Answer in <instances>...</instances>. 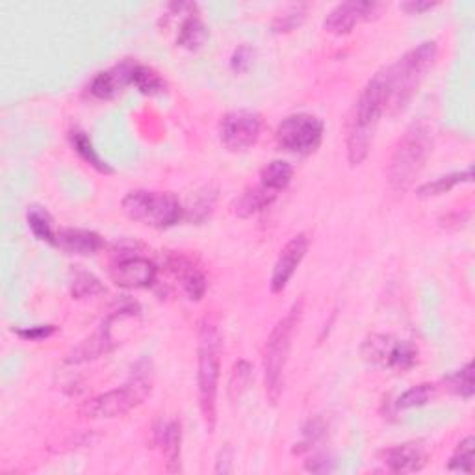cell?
Listing matches in <instances>:
<instances>
[{"instance_id": "cell-1", "label": "cell", "mask_w": 475, "mask_h": 475, "mask_svg": "<svg viewBox=\"0 0 475 475\" xmlns=\"http://www.w3.org/2000/svg\"><path fill=\"white\" fill-rule=\"evenodd\" d=\"M436 58L438 43L435 39H428L405 52L395 64L383 69L386 112L400 116L409 108V104L418 93L421 82L426 81L428 73L433 69Z\"/></svg>"}, {"instance_id": "cell-2", "label": "cell", "mask_w": 475, "mask_h": 475, "mask_svg": "<svg viewBox=\"0 0 475 475\" xmlns=\"http://www.w3.org/2000/svg\"><path fill=\"white\" fill-rule=\"evenodd\" d=\"M386 112V90L383 71L369 78L364 90L360 91L355 107L348 121L346 149L348 160L353 168L360 166L372 151L376 132Z\"/></svg>"}, {"instance_id": "cell-3", "label": "cell", "mask_w": 475, "mask_h": 475, "mask_svg": "<svg viewBox=\"0 0 475 475\" xmlns=\"http://www.w3.org/2000/svg\"><path fill=\"white\" fill-rule=\"evenodd\" d=\"M221 376V336L208 318L197 332V393L199 409L208 433H214L218 421V392Z\"/></svg>"}, {"instance_id": "cell-4", "label": "cell", "mask_w": 475, "mask_h": 475, "mask_svg": "<svg viewBox=\"0 0 475 475\" xmlns=\"http://www.w3.org/2000/svg\"><path fill=\"white\" fill-rule=\"evenodd\" d=\"M433 149L435 134L431 125H428L426 121L412 123L392 152L386 171L390 188L398 194L407 192L421 169L426 168Z\"/></svg>"}, {"instance_id": "cell-5", "label": "cell", "mask_w": 475, "mask_h": 475, "mask_svg": "<svg viewBox=\"0 0 475 475\" xmlns=\"http://www.w3.org/2000/svg\"><path fill=\"white\" fill-rule=\"evenodd\" d=\"M303 301L296 303L289 312L277 322L273 331L270 332L266 346H263L262 366H263V390H266V398L272 405H277L282 390H284V376L286 366L292 351L294 334L298 331L301 320Z\"/></svg>"}, {"instance_id": "cell-6", "label": "cell", "mask_w": 475, "mask_h": 475, "mask_svg": "<svg viewBox=\"0 0 475 475\" xmlns=\"http://www.w3.org/2000/svg\"><path fill=\"white\" fill-rule=\"evenodd\" d=\"M134 369L136 372H132L123 386L95 395L93 400L82 405L81 412L91 419H112L126 416L143 405L152 392L151 369L147 362H140Z\"/></svg>"}, {"instance_id": "cell-7", "label": "cell", "mask_w": 475, "mask_h": 475, "mask_svg": "<svg viewBox=\"0 0 475 475\" xmlns=\"http://www.w3.org/2000/svg\"><path fill=\"white\" fill-rule=\"evenodd\" d=\"M121 208L132 221L158 230L171 229L184 220V206L171 192H128L121 201Z\"/></svg>"}, {"instance_id": "cell-8", "label": "cell", "mask_w": 475, "mask_h": 475, "mask_svg": "<svg viewBox=\"0 0 475 475\" xmlns=\"http://www.w3.org/2000/svg\"><path fill=\"white\" fill-rule=\"evenodd\" d=\"M360 357L366 364L379 369L407 372L414 367L419 357L418 348L409 340L393 334H367L360 346Z\"/></svg>"}, {"instance_id": "cell-9", "label": "cell", "mask_w": 475, "mask_h": 475, "mask_svg": "<svg viewBox=\"0 0 475 475\" xmlns=\"http://www.w3.org/2000/svg\"><path fill=\"white\" fill-rule=\"evenodd\" d=\"M325 125L312 114H294L282 119L277 126L275 138L281 149L294 154H312L324 142Z\"/></svg>"}, {"instance_id": "cell-10", "label": "cell", "mask_w": 475, "mask_h": 475, "mask_svg": "<svg viewBox=\"0 0 475 475\" xmlns=\"http://www.w3.org/2000/svg\"><path fill=\"white\" fill-rule=\"evenodd\" d=\"M134 315H138L136 305L134 307L128 305V307H123V308L108 314L107 318L100 322V325L93 331L91 336H88L74 350H71L65 362L67 364H84V362L97 360L104 355L112 353L117 348V341H114V338H112L114 324L123 320V318H134Z\"/></svg>"}, {"instance_id": "cell-11", "label": "cell", "mask_w": 475, "mask_h": 475, "mask_svg": "<svg viewBox=\"0 0 475 475\" xmlns=\"http://www.w3.org/2000/svg\"><path fill=\"white\" fill-rule=\"evenodd\" d=\"M220 142L230 152L251 149L262 132V117L253 110H232L220 121Z\"/></svg>"}, {"instance_id": "cell-12", "label": "cell", "mask_w": 475, "mask_h": 475, "mask_svg": "<svg viewBox=\"0 0 475 475\" xmlns=\"http://www.w3.org/2000/svg\"><path fill=\"white\" fill-rule=\"evenodd\" d=\"M156 275H158L156 263L138 255L121 256L110 268L112 282L125 289L151 288L156 282Z\"/></svg>"}, {"instance_id": "cell-13", "label": "cell", "mask_w": 475, "mask_h": 475, "mask_svg": "<svg viewBox=\"0 0 475 475\" xmlns=\"http://www.w3.org/2000/svg\"><path fill=\"white\" fill-rule=\"evenodd\" d=\"M379 8L381 4L372 3V0H350V3H341L327 13L324 29L334 36H348L353 32L357 24L372 19L379 12Z\"/></svg>"}, {"instance_id": "cell-14", "label": "cell", "mask_w": 475, "mask_h": 475, "mask_svg": "<svg viewBox=\"0 0 475 475\" xmlns=\"http://www.w3.org/2000/svg\"><path fill=\"white\" fill-rule=\"evenodd\" d=\"M308 246H310L308 236L305 232H299L298 236H294L292 240H289L282 247V251H281V255H279V258L275 262L272 281H270V288H272L273 294L284 292L288 282L292 281L294 273L301 266L303 258L307 256Z\"/></svg>"}, {"instance_id": "cell-15", "label": "cell", "mask_w": 475, "mask_h": 475, "mask_svg": "<svg viewBox=\"0 0 475 475\" xmlns=\"http://www.w3.org/2000/svg\"><path fill=\"white\" fill-rule=\"evenodd\" d=\"M132 71H134V62L125 60L107 71H100L90 84V93L100 100H112L125 88L132 86Z\"/></svg>"}, {"instance_id": "cell-16", "label": "cell", "mask_w": 475, "mask_h": 475, "mask_svg": "<svg viewBox=\"0 0 475 475\" xmlns=\"http://www.w3.org/2000/svg\"><path fill=\"white\" fill-rule=\"evenodd\" d=\"M428 450L421 442H405L388 447L383 453V462L392 473H416L428 464Z\"/></svg>"}, {"instance_id": "cell-17", "label": "cell", "mask_w": 475, "mask_h": 475, "mask_svg": "<svg viewBox=\"0 0 475 475\" xmlns=\"http://www.w3.org/2000/svg\"><path fill=\"white\" fill-rule=\"evenodd\" d=\"M102 236L86 229H64L56 234L55 247L65 255L93 256L102 249Z\"/></svg>"}, {"instance_id": "cell-18", "label": "cell", "mask_w": 475, "mask_h": 475, "mask_svg": "<svg viewBox=\"0 0 475 475\" xmlns=\"http://www.w3.org/2000/svg\"><path fill=\"white\" fill-rule=\"evenodd\" d=\"M169 268L175 273V277L180 282V288L184 296L190 301H201L208 289V279L206 275L192 263L186 256H173L169 260Z\"/></svg>"}, {"instance_id": "cell-19", "label": "cell", "mask_w": 475, "mask_h": 475, "mask_svg": "<svg viewBox=\"0 0 475 475\" xmlns=\"http://www.w3.org/2000/svg\"><path fill=\"white\" fill-rule=\"evenodd\" d=\"M156 444L166 457V470L177 473L182 470V424L178 419L162 421L154 431Z\"/></svg>"}, {"instance_id": "cell-20", "label": "cell", "mask_w": 475, "mask_h": 475, "mask_svg": "<svg viewBox=\"0 0 475 475\" xmlns=\"http://www.w3.org/2000/svg\"><path fill=\"white\" fill-rule=\"evenodd\" d=\"M275 199H277V194L270 192L268 188H263L262 184H258V186L246 188L240 195L232 201L230 208L238 218L249 220V218L260 214L262 210H266Z\"/></svg>"}, {"instance_id": "cell-21", "label": "cell", "mask_w": 475, "mask_h": 475, "mask_svg": "<svg viewBox=\"0 0 475 475\" xmlns=\"http://www.w3.org/2000/svg\"><path fill=\"white\" fill-rule=\"evenodd\" d=\"M69 143L73 147V151L82 158V160L93 168L97 173L100 175H112L114 173V168L107 162V160H102L100 154L97 152L91 138L88 136V132L81 130V128H73L69 132Z\"/></svg>"}, {"instance_id": "cell-22", "label": "cell", "mask_w": 475, "mask_h": 475, "mask_svg": "<svg viewBox=\"0 0 475 475\" xmlns=\"http://www.w3.org/2000/svg\"><path fill=\"white\" fill-rule=\"evenodd\" d=\"M471 177H473L471 168H468L464 171H455L450 175H442L431 182L421 184V186L416 190V195L421 199H431V197L450 194L453 188L459 186V184L471 182Z\"/></svg>"}, {"instance_id": "cell-23", "label": "cell", "mask_w": 475, "mask_h": 475, "mask_svg": "<svg viewBox=\"0 0 475 475\" xmlns=\"http://www.w3.org/2000/svg\"><path fill=\"white\" fill-rule=\"evenodd\" d=\"M208 39V29L199 17V13H188V17L182 21L178 36H177V45L186 48V50H199Z\"/></svg>"}, {"instance_id": "cell-24", "label": "cell", "mask_w": 475, "mask_h": 475, "mask_svg": "<svg viewBox=\"0 0 475 475\" xmlns=\"http://www.w3.org/2000/svg\"><path fill=\"white\" fill-rule=\"evenodd\" d=\"M294 178V168L284 160H273L260 171V184L273 194H279L289 186Z\"/></svg>"}, {"instance_id": "cell-25", "label": "cell", "mask_w": 475, "mask_h": 475, "mask_svg": "<svg viewBox=\"0 0 475 475\" xmlns=\"http://www.w3.org/2000/svg\"><path fill=\"white\" fill-rule=\"evenodd\" d=\"M26 221H29V227L36 236V240L55 246L58 234L55 230V220H52V216L43 206H30L29 212H26Z\"/></svg>"}, {"instance_id": "cell-26", "label": "cell", "mask_w": 475, "mask_h": 475, "mask_svg": "<svg viewBox=\"0 0 475 475\" xmlns=\"http://www.w3.org/2000/svg\"><path fill=\"white\" fill-rule=\"evenodd\" d=\"M132 86H134L143 95H160L166 91L164 78L158 74L152 67L134 62V71H132Z\"/></svg>"}, {"instance_id": "cell-27", "label": "cell", "mask_w": 475, "mask_h": 475, "mask_svg": "<svg viewBox=\"0 0 475 475\" xmlns=\"http://www.w3.org/2000/svg\"><path fill=\"white\" fill-rule=\"evenodd\" d=\"M327 438V424L325 419L315 416L314 419H308L307 426L303 428V433H301V440L296 444L294 447V453H307V452H312L315 445L322 444L324 440Z\"/></svg>"}, {"instance_id": "cell-28", "label": "cell", "mask_w": 475, "mask_h": 475, "mask_svg": "<svg viewBox=\"0 0 475 475\" xmlns=\"http://www.w3.org/2000/svg\"><path fill=\"white\" fill-rule=\"evenodd\" d=\"M253 379V364L249 360H238L232 367V374L229 379V398L230 402H238L246 393Z\"/></svg>"}, {"instance_id": "cell-29", "label": "cell", "mask_w": 475, "mask_h": 475, "mask_svg": "<svg viewBox=\"0 0 475 475\" xmlns=\"http://www.w3.org/2000/svg\"><path fill=\"white\" fill-rule=\"evenodd\" d=\"M436 395V384L433 383H421L407 392H403L398 398V409L407 410V409H416V407H424L429 402L435 400Z\"/></svg>"}, {"instance_id": "cell-30", "label": "cell", "mask_w": 475, "mask_h": 475, "mask_svg": "<svg viewBox=\"0 0 475 475\" xmlns=\"http://www.w3.org/2000/svg\"><path fill=\"white\" fill-rule=\"evenodd\" d=\"M444 384L452 393L461 395V398H464V400H471L473 392H475V386H473V364L468 362L464 367L457 369L455 374L447 376L444 379Z\"/></svg>"}, {"instance_id": "cell-31", "label": "cell", "mask_w": 475, "mask_h": 475, "mask_svg": "<svg viewBox=\"0 0 475 475\" xmlns=\"http://www.w3.org/2000/svg\"><path fill=\"white\" fill-rule=\"evenodd\" d=\"M473 450H475V440L470 435L457 444L455 453L452 455L450 462H447V470L461 471V473H471L473 471Z\"/></svg>"}, {"instance_id": "cell-32", "label": "cell", "mask_w": 475, "mask_h": 475, "mask_svg": "<svg viewBox=\"0 0 475 475\" xmlns=\"http://www.w3.org/2000/svg\"><path fill=\"white\" fill-rule=\"evenodd\" d=\"M307 12L308 6L307 4H294L289 6L288 10H284L275 21H273V32L277 34H286V32H292L303 24V21L307 19Z\"/></svg>"}, {"instance_id": "cell-33", "label": "cell", "mask_w": 475, "mask_h": 475, "mask_svg": "<svg viewBox=\"0 0 475 475\" xmlns=\"http://www.w3.org/2000/svg\"><path fill=\"white\" fill-rule=\"evenodd\" d=\"M104 292H107V288H104L102 282L91 273H78L71 286V294L74 299H86Z\"/></svg>"}, {"instance_id": "cell-34", "label": "cell", "mask_w": 475, "mask_h": 475, "mask_svg": "<svg viewBox=\"0 0 475 475\" xmlns=\"http://www.w3.org/2000/svg\"><path fill=\"white\" fill-rule=\"evenodd\" d=\"M216 197L218 194L212 192V190H204L197 195V199L192 203L190 206V212H192V218L197 220V221H203L210 212H212V206L216 203Z\"/></svg>"}, {"instance_id": "cell-35", "label": "cell", "mask_w": 475, "mask_h": 475, "mask_svg": "<svg viewBox=\"0 0 475 475\" xmlns=\"http://www.w3.org/2000/svg\"><path fill=\"white\" fill-rule=\"evenodd\" d=\"M255 62V50L249 45H242L234 50V55L230 58V69L236 74H244L251 69Z\"/></svg>"}, {"instance_id": "cell-36", "label": "cell", "mask_w": 475, "mask_h": 475, "mask_svg": "<svg viewBox=\"0 0 475 475\" xmlns=\"http://www.w3.org/2000/svg\"><path fill=\"white\" fill-rule=\"evenodd\" d=\"M56 332L55 325H36V327H26V329H17L15 334L26 341H39L47 340Z\"/></svg>"}, {"instance_id": "cell-37", "label": "cell", "mask_w": 475, "mask_h": 475, "mask_svg": "<svg viewBox=\"0 0 475 475\" xmlns=\"http://www.w3.org/2000/svg\"><path fill=\"white\" fill-rule=\"evenodd\" d=\"M232 461H234V452H232V445L230 444H225L220 453H218V459H216V468L214 471L220 473V475H227V473H232L234 471V466H232Z\"/></svg>"}, {"instance_id": "cell-38", "label": "cell", "mask_w": 475, "mask_h": 475, "mask_svg": "<svg viewBox=\"0 0 475 475\" xmlns=\"http://www.w3.org/2000/svg\"><path fill=\"white\" fill-rule=\"evenodd\" d=\"M305 470L312 473H329L334 470V461L327 455H312L305 462Z\"/></svg>"}, {"instance_id": "cell-39", "label": "cell", "mask_w": 475, "mask_h": 475, "mask_svg": "<svg viewBox=\"0 0 475 475\" xmlns=\"http://www.w3.org/2000/svg\"><path fill=\"white\" fill-rule=\"evenodd\" d=\"M438 3H429V0H409V3L400 4V10H403L409 15H421L433 8H436Z\"/></svg>"}]
</instances>
